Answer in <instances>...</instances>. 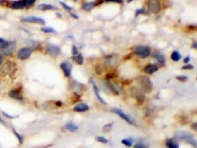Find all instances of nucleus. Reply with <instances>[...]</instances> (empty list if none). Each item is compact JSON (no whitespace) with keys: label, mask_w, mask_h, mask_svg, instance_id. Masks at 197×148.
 <instances>
[{"label":"nucleus","mask_w":197,"mask_h":148,"mask_svg":"<svg viewBox=\"0 0 197 148\" xmlns=\"http://www.w3.org/2000/svg\"><path fill=\"white\" fill-rule=\"evenodd\" d=\"M175 138L178 140L182 141L183 142H186V143L190 144L193 145L195 148H196V141L194 139L193 136L191 133H188V132L185 131H180L177 132L175 135Z\"/></svg>","instance_id":"obj_1"},{"label":"nucleus","mask_w":197,"mask_h":148,"mask_svg":"<svg viewBox=\"0 0 197 148\" xmlns=\"http://www.w3.org/2000/svg\"><path fill=\"white\" fill-rule=\"evenodd\" d=\"M138 83L143 92L150 93L153 89V83L147 76H140L138 79Z\"/></svg>","instance_id":"obj_2"},{"label":"nucleus","mask_w":197,"mask_h":148,"mask_svg":"<svg viewBox=\"0 0 197 148\" xmlns=\"http://www.w3.org/2000/svg\"><path fill=\"white\" fill-rule=\"evenodd\" d=\"M0 49L2 50V52L5 56H11L13 53L16 49V45L13 42H5L2 44H0Z\"/></svg>","instance_id":"obj_3"},{"label":"nucleus","mask_w":197,"mask_h":148,"mask_svg":"<svg viewBox=\"0 0 197 148\" xmlns=\"http://www.w3.org/2000/svg\"><path fill=\"white\" fill-rule=\"evenodd\" d=\"M134 53L140 58H147L151 55V48L148 46H138L134 50Z\"/></svg>","instance_id":"obj_4"},{"label":"nucleus","mask_w":197,"mask_h":148,"mask_svg":"<svg viewBox=\"0 0 197 148\" xmlns=\"http://www.w3.org/2000/svg\"><path fill=\"white\" fill-rule=\"evenodd\" d=\"M131 96L137 99V103H139L140 105H141L145 101V95L135 87L131 88Z\"/></svg>","instance_id":"obj_5"},{"label":"nucleus","mask_w":197,"mask_h":148,"mask_svg":"<svg viewBox=\"0 0 197 148\" xmlns=\"http://www.w3.org/2000/svg\"><path fill=\"white\" fill-rule=\"evenodd\" d=\"M47 53L52 57H56L61 53V49L58 45L53 44H48L46 47Z\"/></svg>","instance_id":"obj_6"},{"label":"nucleus","mask_w":197,"mask_h":148,"mask_svg":"<svg viewBox=\"0 0 197 148\" xmlns=\"http://www.w3.org/2000/svg\"><path fill=\"white\" fill-rule=\"evenodd\" d=\"M32 50L29 48H22L17 53V57L20 60H26L31 56Z\"/></svg>","instance_id":"obj_7"},{"label":"nucleus","mask_w":197,"mask_h":148,"mask_svg":"<svg viewBox=\"0 0 197 148\" xmlns=\"http://www.w3.org/2000/svg\"><path fill=\"white\" fill-rule=\"evenodd\" d=\"M112 111L113 113H116V114L118 115V116H120V118H122L123 120H125L126 122H127L128 123H129L130 125H136V123H135V122H134V119H133L132 118L130 117L129 115H127V114H126V113H123L121 110L117 109V108H115V109L112 110Z\"/></svg>","instance_id":"obj_8"},{"label":"nucleus","mask_w":197,"mask_h":148,"mask_svg":"<svg viewBox=\"0 0 197 148\" xmlns=\"http://www.w3.org/2000/svg\"><path fill=\"white\" fill-rule=\"evenodd\" d=\"M22 22H27V23H33V24H39V25H44L46 22L44 18H39L35 16H27L24 17L22 19Z\"/></svg>","instance_id":"obj_9"},{"label":"nucleus","mask_w":197,"mask_h":148,"mask_svg":"<svg viewBox=\"0 0 197 148\" xmlns=\"http://www.w3.org/2000/svg\"><path fill=\"white\" fill-rule=\"evenodd\" d=\"M148 9L153 14H158L161 11V4L157 0H151L148 2Z\"/></svg>","instance_id":"obj_10"},{"label":"nucleus","mask_w":197,"mask_h":148,"mask_svg":"<svg viewBox=\"0 0 197 148\" xmlns=\"http://www.w3.org/2000/svg\"><path fill=\"white\" fill-rule=\"evenodd\" d=\"M16 70V65L13 62H8L3 65L2 67V72L5 74L13 73Z\"/></svg>","instance_id":"obj_11"},{"label":"nucleus","mask_w":197,"mask_h":148,"mask_svg":"<svg viewBox=\"0 0 197 148\" xmlns=\"http://www.w3.org/2000/svg\"><path fill=\"white\" fill-rule=\"evenodd\" d=\"M61 69L63 70L66 77H70L72 74V65L69 62H64L60 65Z\"/></svg>","instance_id":"obj_12"},{"label":"nucleus","mask_w":197,"mask_h":148,"mask_svg":"<svg viewBox=\"0 0 197 148\" xmlns=\"http://www.w3.org/2000/svg\"><path fill=\"white\" fill-rule=\"evenodd\" d=\"M83 88H84V85H83V84L76 82V81H73V82H71L70 83L71 90H73L75 91L76 92H80V91H82L83 90Z\"/></svg>","instance_id":"obj_13"},{"label":"nucleus","mask_w":197,"mask_h":148,"mask_svg":"<svg viewBox=\"0 0 197 148\" xmlns=\"http://www.w3.org/2000/svg\"><path fill=\"white\" fill-rule=\"evenodd\" d=\"M9 96L13 99H17V100H22L23 99V96H22V93L18 90H11L8 93Z\"/></svg>","instance_id":"obj_14"},{"label":"nucleus","mask_w":197,"mask_h":148,"mask_svg":"<svg viewBox=\"0 0 197 148\" xmlns=\"http://www.w3.org/2000/svg\"><path fill=\"white\" fill-rule=\"evenodd\" d=\"M89 107L86 103H80L76 105V106H75L74 108H73V110L75 111H76V112H80V113L89 110Z\"/></svg>","instance_id":"obj_15"},{"label":"nucleus","mask_w":197,"mask_h":148,"mask_svg":"<svg viewBox=\"0 0 197 148\" xmlns=\"http://www.w3.org/2000/svg\"><path fill=\"white\" fill-rule=\"evenodd\" d=\"M117 62V56H110L106 58V62H105V63H106V65H107V66L113 67L114 65H116Z\"/></svg>","instance_id":"obj_16"},{"label":"nucleus","mask_w":197,"mask_h":148,"mask_svg":"<svg viewBox=\"0 0 197 148\" xmlns=\"http://www.w3.org/2000/svg\"><path fill=\"white\" fill-rule=\"evenodd\" d=\"M158 70V67L155 65H148L144 68V71L146 73L152 74Z\"/></svg>","instance_id":"obj_17"},{"label":"nucleus","mask_w":197,"mask_h":148,"mask_svg":"<svg viewBox=\"0 0 197 148\" xmlns=\"http://www.w3.org/2000/svg\"><path fill=\"white\" fill-rule=\"evenodd\" d=\"M166 147L168 148H179V145L176 142L175 139H170L166 141Z\"/></svg>","instance_id":"obj_18"},{"label":"nucleus","mask_w":197,"mask_h":148,"mask_svg":"<svg viewBox=\"0 0 197 148\" xmlns=\"http://www.w3.org/2000/svg\"><path fill=\"white\" fill-rule=\"evenodd\" d=\"M25 8V5L24 3V1H17V2H13L11 5V8L14 10H19Z\"/></svg>","instance_id":"obj_19"},{"label":"nucleus","mask_w":197,"mask_h":148,"mask_svg":"<svg viewBox=\"0 0 197 148\" xmlns=\"http://www.w3.org/2000/svg\"><path fill=\"white\" fill-rule=\"evenodd\" d=\"M93 90H94L95 94L96 95V96H97V99H98V100L100 101V103L103 104V105H106V102H105L104 99H103V98L101 97V96H100V93H99L98 88H97V87L96 86V85L95 83H93Z\"/></svg>","instance_id":"obj_20"},{"label":"nucleus","mask_w":197,"mask_h":148,"mask_svg":"<svg viewBox=\"0 0 197 148\" xmlns=\"http://www.w3.org/2000/svg\"><path fill=\"white\" fill-rule=\"evenodd\" d=\"M65 128H66L67 130H69V131L73 133V132H76V130H78V126L75 125L74 123L69 122V123H67L66 125H65Z\"/></svg>","instance_id":"obj_21"},{"label":"nucleus","mask_w":197,"mask_h":148,"mask_svg":"<svg viewBox=\"0 0 197 148\" xmlns=\"http://www.w3.org/2000/svg\"><path fill=\"white\" fill-rule=\"evenodd\" d=\"M38 10H40V11H48V10H55L56 9V8H55L54 6L50 5H47V4H41L38 6Z\"/></svg>","instance_id":"obj_22"},{"label":"nucleus","mask_w":197,"mask_h":148,"mask_svg":"<svg viewBox=\"0 0 197 148\" xmlns=\"http://www.w3.org/2000/svg\"><path fill=\"white\" fill-rule=\"evenodd\" d=\"M95 6H96L95 2H85L82 5V9L84 10V11H90L92 8H94Z\"/></svg>","instance_id":"obj_23"},{"label":"nucleus","mask_w":197,"mask_h":148,"mask_svg":"<svg viewBox=\"0 0 197 148\" xmlns=\"http://www.w3.org/2000/svg\"><path fill=\"white\" fill-rule=\"evenodd\" d=\"M154 57L157 59V62H158L160 64V65H165V57H164L162 54L160 53H157L154 54Z\"/></svg>","instance_id":"obj_24"},{"label":"nucleus","mask_w":197,"mask_h":148,"mask_svg":"<svg viewBox=\"0 0 197 148\" xmlns=\"http://www.w3.org/2000/svg\"><path fill=\"white\" fill-rule=\"evenodd\" d=\"M73 59L76 62V63L78 64V65H83V61H84L83 56H82V54H80V53H78V55L74 56L73 57Z\"/></svg>","instance_id":"obj_25"},{"label":"nucleus","mask_w":197,"mask_h":148,"mask_svg":"<svg viewBox=\"0 0 197 148\" xmlns=\"http://www.w3.org/2000/svg\"><path fill=\"white\" fill-rule=\"evenodd\" d=\"M181 58H182L181 54L177 51H174L173 53L171 54V59H172L173 61H174V62H178V61L180 60Z\"/></svg>","instance_id":"obj_26"},{"label":"nucleus","mask_w":197,"mask_h":148,"mask_svg":"<svg viewBox=\"0 0 197 148\" xmlns=\"http://www.w3.org/2000/svg\"><path fill=\"white\" fill-rule=\"evenodd\" d=\"M121 142L123 144L125 145V146L131 147L132 146L133 143H134V140H133V139H123V140L121 141Z\"/></svg>","instance_id":"obj_27"},{"label":"nucleus","mask_w":197,"mask_h":148,"mask_svg":"<svg viewBox=\"0 0 197 148\" xmlns=\"http://www.w3.org/2000/svg\"><path fill=\"white\" fill-rule=\"evenodd\" d=\"M41 31H43L44 33H52L56 32V30L54 28H52V27H43L41 28Z\"/></svg>","instance_id":"obj_28"},{"label":"nucleus","mask_w":197,"mask_h":148,"mask_svg":"<svg viewBox=\"0 0 197 148\" xmlns=\"http://www.w3.org/2000/svg\"><path fill=\"white\" fill-rule=\"evenodd\" d=\"M13 134L15 135V136H16L17 139H18V140H19V143H20L21 144H22L23 143V141H24L23 137H22V136H21V135L19 134V133H18V132H17L15 129H13Z\"/></svg>","instance_id":"obj_29"},{"label":"nucleus","mask_w":197,"mask_h":148,"mask_svg":"<svg viewBox=\"0 0 197 148\" xmlns=\"http://www.w3.org/2000/svg\"><path fill=\"white\" fill-rule=\"evenodd\" d=\"M112 127V123L106 124V125H105L104 126H103L102 130H103V132H104V133H107V132H109V131H110V130H111Z\"/></svg>","instance_id":"obj_30"},{"label":"nucleus","mask_w":197,"mask_h":148,"mask_svg":"<svg viewBox=\"0 0 197 148\" xmlns=\"http://www.w3.org/2000/svg\"><path fill=\"white\" fill-rule=\"evenodd\" d=\"M35 2V0H25L24 1V3L25 5V8H28V7H30L32 5H34V3Z\"/></svg>","instance_id":"obj_31"},{"label":"nucleus","mask_w":197,"mask_h":148,"mask_svg":"<svg viewBox=\"0 0 197 148\" xmlns=\"http://www.w3.org/2000/svg\"><path fill=\"white\" fill-rule=\"evenodd\" d=\"M96 139H97L98 142H101V143H103V144H107L109 142L108 140H107L106 138L103 137V136H97V137L96 138Z\"/></svg>","instance_id":"obj_32"},{"label":"nucleus","mask_w":197,"mask_h":148,"mask_svg":"<svg viewBox=\"0 0 197 148\" xmlns=\"http://www.w3.org/2000/svg\"><path fill=\"white\" fill-rule=\"evenodd\" d=\"M176 79L177 80L180 81V82H186V81L188 80V77L185 76H178L176 77Z\"/></svg>","instance_id":"obj_33"},{"label":"nucleus","mask_w":197,"mask_h":148,"mask_svg":"<svg viewBox=\"0 0 197 148\" xmlns=\"http://www.w3.org/2000/svg\"><path fill=\"white\" fill-rule=\"evenodd\" d=\"M147 14L146 11H145V8H140V9H138L137 11H136V16H137L140 14Z\"/></svg>","instance_id":"obj_34"},{"label":"nucleus","mask_w":197,"mask_h":148,"mask_svg":"<svg viewBox=\"0 0 197 148\" xmlns=\"http://www.w3.org/2000/svg\"><path fill=\"white\" fill-rule=\"evenodd\" d=\"M60 3H61V5L62 6H63L64 8L66 10V11H69V12H70V11H72V10H73V8H71V7H69V5H66V4H65L64 2H60Z\"/></svg>","instance_id":"obj_35"},{"label":"nucleus","mask_w":197,"mask_h":148,"mask_svg":"<svg viewBox=\"0 0 197 148\" xmlns=\"http://www.w3.org/2000/svg\"><path fill=\"white\" fill-rule=\"evenodd\" d=\"M72 53H73V56L78 54V48L76 45H73V48H72Z\"/></svg>","instance_id":"obj_36"},{"label":"nucleus","mask_w":197,"mask_h":148,"mask_svg":"<svg viewBox=\"0 0 197 148\" xmlns=\"http://www.w3.org/2000/svg\"><path fill=\"white\" fill-rule=\"evenodd\" d=\"M193 69V65H187L182 67V70H192Z\"/></svg>","instance_id":"obj_37"},{"label":"nucleus","mask_w":197,"mask_h":148,"mask_svg":"<svg viewBox=\"0 0 197 148\" xmlns=\"http://www.w3.org/2000/svg\"><path fill=\"white\" fill-rule=\"evenodd\" d=\"M134 148H145V144L143 143H138L134 145Z\"/></svg>","instance_id":"obj_38"},{"label":"nucleus","mask_w":197,"mask_h":148,"mask_svg":"<svg viewBox=\"0 0 197 148\" xmlns=\"http://www.w3.org/2000/svg\"><path fill=\"white\" fill-rule=\"evenodd\" d=\"M3 115L4 116H5V117H7V118H8V119H15V118H16L17 117V116H10V115H8V113H5V112H3Z\"/></svg>","instance_id":"obj_39"},{"label":"nucleus","mask_w":197,"mask_h":148,"mask_svg":"<svg viewBox=\"0 0 197 148\" xmlns=\"http://www.w3.org/2000/svg\"><path fill=\"white\" fill-rule=\"evenodd\" d=\"M106 2H114V3H122V1L119 0H109V1H106Z\"/></svg>","instance_id":"obj_40"},{"label":"nucleus","mask_w":197,"mask_h":148,"mask_svg":"<svg viewBox=\"0 0 197 148\" xmlns=\"http://www.w3.org/2000/svg\"><path fill=\"white\" fill-rule=\"evenodd\" d=\"M191 128H192L193 130H197V123H196V122H195V123H193L192 125H191Z\"/></svg>","instance_id":"obj_41"},{"label":"nucleus","mask_w":197,"mask_h":148,"mask_svg":"<svg viewBox=\"0 0 197 148\" xmlns=\"http://www.w3.org/2000/svg\"><path fill=\"white\" fill-rule=\"evenodd\" d=\"M69 13H70L71 16L73 17V18H78V16H76V14H73V13H71V12H69Z\"/></svg>","instance_id":"obj_42"},{"label":"nucleus","mask_w":197,"mask_h":148,"mask_svg":"<svg viewBox=\"0 0 197 148\" xmlns=\"http://www.w3.org/2000/svg\"><path fill=\"white\" fill-rule=\"evenodd\" d=\"M190 62V58L188 57V56L184 59V62H185V63H188V62Z\"/></svg>","instance_id":"obj_43"},{"label":"nucleus","mask_w":197,"mask_h":148,"mask_svg":"<svg viewBox=\"0 0 197 148\" xmlns=\"http://www.w3.org/2000/svg\"><path fill=\"white\" fill-rule=\"evenodd\" d=\"M192 48H195V49H196V48H197V43H196V42H194L193 45H192Z\"/></svg>","instance_id":"obj_44"},{"label":"nucleus","mask_w":197,"mask_h":148,"mask_svg":"<svg viewBox=\"0 0 197 148\" xmlns=\"http://www.w3.org/2000/svg\"><path fill=\"white\" fill-rule=\"evenodd\" d=\"M56 105H57V106H62V102H57L56 103Z\"/></svg>","instance_id":"obj_45"},{"label":"nucleus","mask_w":197,"mask_h":148,"mask_svg":"<svg viewBox=\"0 0 197 148\" xmlns=\"http://www.w3.org/2000/svg\"><path fill=\"white\" fill-rule=\"evenodd\" d=\"M6 42V41H5V39H2V38H0V44H2V43H4V42Z\"/></svg>","instance_id":"obj_46"},{"label":"nucleus","mask_w":197,"mask_h":148,"mask_svg":"<svg viewBox=\"0 0 197 148\" xmlns=\"http://www.w3.org/2000/svg\"><path fill=\"white\" fill-rule=\"evenodd\" d=\"M2 62H3V57H2V56L0 54V64H2Z\"/></svg>","instance_id":"obj_47"},{"label":"nucleus","mask_w":197,"mask_h":148,"mask_svg":"<svg viewBox=\"0 0 197 148\" xmlns=\"http://www.w3.org/2000/svg\"><path fill=\"white\" fill-rule=\"evenodd\" d=\"M0 122H1V123H2V124H4V122H3V120H2V119H1V118H0Z\"/></svg>","instance_id":"obj_48"}]
</instances>
